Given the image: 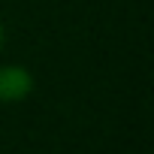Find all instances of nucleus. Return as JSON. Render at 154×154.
I'll list each match as a JSON object with an SVG mask.
<instances>
[{
  "instance_id": "2",
  "label": "nucleus",
  "mask_w": 154,
  "mask_h": 154,
  "mask_svg": "<svg viewBox=\"0 0 154 154\" xmlns=\"http://www.w3.org/2000/svg\"><path fill=\"white\" fill-rule=\"evenodd\" d=\"M0 42H3V27H0Z\"/></svg>"
},
{
  "instance_id": "1",
  "label": "nucleus",
  "mask_w": 154,
  "mask_h": 154,
  "mask_svg": "<svg viewBox=\"0 0 154 154\" xmlns=\"http://www.w3.org/2000/svg\"><path fill=\"white\" fill-rule=\"evenodd\" d=\"M30 72L21 66H0V100H21L30 94Z\"/></svg>"
}]
</instances>
